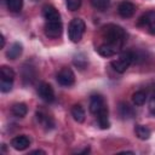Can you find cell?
<instances>
[{"mask_svg":"<svg viewBox=\"0 0 155 155\" xmlns=\"http://www.w3.org/2000/svg\"><path fill=\"white\" fill-rule=\"evenodd\" d=\"M4 46H5V38H4V35L1 34V48H4Z\"/></svg>","mask_w":155,"mask_h":155,"instance_id":"83f0119b","label":"cell"},{"mask_svg":"<svg viewBox=\"0 0 155 155\" xmlns=\"http://www.w3.org/2000/svg\"><path fill=\"white\" fill-rule=\"evenodd\" d=\"M134 61H136V53L131 51H126L121 53L117 59L111 62V67L117 73H125Z\"/></svg>","mask_w":155,"mask_h":155,"instance_id":"7a4b0ae2","label":"cell"},{"mask_svg":"<svg viewBox=\"0 0 155 155\" xmlns=\"http://www.w3.org/2000/svg\"><path fill=\"white\" fill-rule=\"evenodd\" d=\"M90 2L94 8L99 10V11H104L109 6L110 0H90Z\"/></svg>","mask_w":155,"mask_h":155,"instance_id":"7402d4cb","label":"cell"},{"mask_svg":"<svg viewBox=\"0 0 155 155\" xmlns=\"http://www.w3.org/2000/svg\"><path fill=\"white\" fill-rule=\"evenodd\" d=\"M85 22L81 18H73L68 27V35L73 42H79L85 33Z\"/></svg>","mask_w":155,"mask_h":155,"instance_id":"3957f363","label":"cell"},{"mask_svg":"<svg viewBox=\"0 0 155 155\" xmlns=\"http://www.w3.org/2000/svg\"><path fill=\"white\" fill-rule=\"evenodd\" d=\"M27 111H28V108L24 103H16L13 104L12 107V114L17 117H23L27 115Z\"/></svg>","mask_w":155,"mask_h":155,"instance_id":"e0dca14e","label":"cell"},{"mask_svg":"<svg viewBox=\"0 0 155 155\" xmlns=\"http://www.w3.org/2000/svg\"><path fill=\"white\" fill-rule=\"evenodd\" d=\"M102 38L104 42L98 46L97 52L103 57H113L121 51L126 40V33L120 25L107 24L102 28Z\"/></svg>","mask_w":155,"mask_h":155,"instance_id":"6da1fadb","label":"cell"},{"mask_svg":"<svg viewBox=\"0 0 155 155\" xmlns=\"http://www.w3.org/2000/svg\"><path fill=\"white\" fill-rule=\"evenodd\" d=\"M145 101H147V93L144 91H136L132 96V102L137 107L143 105L145 103Z\"/></svg>","mask_w":155,"mask_h":155,"instance_id":"ac0fdd59","label":"cell"},{"mask_svg":"<svg viewBox=\"0 0 155 155\" xmlns=\"http://www.w3.org/2000/svg\"><path fill=\"white\" fill-rule=\"evenodd\" d=\"M22 51H23V47H22V44L19 42H15L11 45V47L8 48L6 56L8 59H16L18 58L21 54H22Z\"/></svg>","mask_w":155,"mask_h":155,"instance_id":"7c38bea8","label":"cell"},{"mask_svg":"<svg viewBox=\"0 0 155 155\" xmlns=\"http://www.w3.org/2000/svg\"><path fill=\"white\" fill-rule=\"evenodd\" d=\"M108 109L104 102V98L101 94H93L90 99V111L93 115H98L101 111Z\"/></svg>","mask_w":155,"mask_h":155,"instance_id":"52a82bcc","label":"cell"},{"mask_svg":"<svg viewBox=\"0 0 155 155\" xmlns=\"http://www.w3.org/2000/svg\"><path fill=\"white\" fill-rule=\"evenodd\" d=\"M38 94L46 103H52L54 101V91H53L52 86L50 84H47V82H41L39 85Z\"/></svg>","mask_w":155,"mask_h":155,"instance_id":"8992f818","label":"cell"},{"mask_svg":"<svg viewBox=\"0 0 155 155\" xmlns=\"http://www.w3.org/2000/svg\"><path fill=\"white\" fill-rule=\"evenodd\" d=\"M138 25L147 29V31L151 35H155V10L145 12L139 19Z\"/></svg>","mask_w":155,"mask_h":155,"instance_id":"277c9868","label":"cell"},{"mask_svg":"<svg viewBox=\"0 0 155 155\" xmlns=\"http://www.w3.org/2000/svg\"><path fill=\"white\" fill-rule=\"evenodd\" d=\"M134 133H136V136H137L139 139H142V140L149 139V138H150V134H151L150 130H149L147 126H144V125H137L136 128H134Z\"/></svg>","mask_w":155,"mask_h":155,"instance_id":"5bb4252c","label":"cell"},{"mask_svg":"<svg viewBox=\"0 0 155 155\" xmlns=\"http://www.w3.org/2000/svg\"><path fill=\"white\" fill-rule=\"evenodd\" d=\"M34 69H33V67H24L23 68V79L24 80H28V82H31L33 80H34V76H35V74H30V71H33Z\"/></svg>","mask_w":155,"mask_h":155,"instance_id":"d4e9b609","label":"cell"},{"mask_svg":"<svg viewBox=\"0 0 155 155\" xmlns=\"http://www.w3.org/2000/svg\"><path fill=\"white\" fill-rule=\"evenodd\" d=\"M117 12L124 18H130L136 12V6L130 1H122L117 6Z\"/></svg>","mask_w":155,"mask_h":155,"instance_id":"9c48e42d","label":"cell"},{"mask_svg":"<svg viewBox=\"0 0 155 155\" xmlns=\"http://www.w3.org/2000/svg\"><path fill=\"white\" fill-rule=\"evenodd\" d=\"M30 154H45V151H44V150H34V151H31Z\"/></svg>","mask_w":155,"mask_h":155,"instance_id":"4316f807","label":"cell"},{"mask_svg":"<svg viewBox=\"0 0 155 155\" xmlns=\"http://www.w3.org/2000/svg\"><path fill=\"white\" fill-rule=\"evenodd\" d=\"M42 15L46 19V22H54V21H61V15L56 7L52 5H46L42 8Z\"/></svg>","mask_w":155,"mask_h":155,"instance_id":"30bf717a","label":"cell"},{"mask_svg":"<svg viewBox=\"0 0 155 155\" xmlns=\"http://www.w3.org/2000/svg\"><path fill=\"white\" fill-rule=\"evenodd\" d=\"M71 116L74 117L75 121L78 122H84L85 120V110L80 104H75L71 108Z\"/></svg>","mask_w":155,"mask_h":155,"instance_id":"9a60e30c","label":"cell"},{"mask_svg":"<svg viewBox=\"0 0 155 155\" xmlns=\"http://www.w3.org/2000/svg\"><path fill=\"white\" fill-rule=\"evenodd\" d=\"M0 74H1V79L4 80H10V81L15 80V71L7 65H2L0 68Z\"/></svg>","mask_w":155,"mask_h":155,"instance_id":"44dd1931","label":"cell"},{"mask_svg":"<svg viewBox=\"0 0 155 155\" xmlns=\"http://www.w3.org/2000/svg\"><path fill=\"white\" fill-rule=\"evenodd\" d=\"M11 145H12L13 149H16L18 151H22V150H25L30 145V139L27 136H17V137L12 138Z\"/></svg>","mask_w":155,"mask_h":155,"instance_id":"8fae6325","label":"cell"},{"mask_svg":"<svg viewBox=\"0 0 155 155\" xmlns=\"http://www.w3.org/2000/svg\"><path fill=\"white\" fill-rule=\"evenodd\" d=\"M97 120H98V125L102 130H107L110 127V122H109V119H108V109L101 111L98 115H97Z\"/></svg>","mask_w":155,"mask_h":155,"instance_id":"2e32d148","label":"cell"},{"mask_svg":"<svg viewBox=\"0 0 155 155\" xmlns=\"http://www.w3.org/2000/svg\"><path fill=\"white\" fill-rule=\"evenodd\" d=\"M57 81L62 86H71L75 82V75L70 68H63L57 74Z\"/></svg>","mask_w":155,"mask_h":155,"instance_id":"5b68a950","label":"cell"},{"mask_svg":"<svg viewBox=\"0 0 155 155\" xmlns=\"http://www.w3.org/2000/svg\"><path fill=\"white\" fill-rule=\"evenodd\" d=\"M12 85H13V81L1 79L0 80V90H1V92H4V93L10 92L12 90Z\"/></svg>","mask_w":155,"mask_h":155,"instance_id":"cb8c5ba5","label":"cell"},{"mask_svg":"<svg viewBox=\"0 0 155 155\" xmlns=\"http://www.w3.org/2000/svg\"><path fill=\"white\" fill-rule=\"evenodd\" d=\"M36 119H38V121H39V124L45 128V130H50V128H52L53 127V121H52V119L50 117V116H47V115H45L44 113H36Z\"/></svg>","mask_w":155,"mask_h":155,"instance_id":"4fadbf2b","label":"cell"},{"mask_svg":"<svg viewBox=\"0 0 155 155\" xmlns=\"http://www.w3.org/2000/svg\"><path fill=\"white\" fill-rule=\"evenodd\" d=\"M6 5L11 12L17 13L23 7V0H6Z\"/></svg>","mask_w":155,"mask_h":155,"instance_id":"d6986e66","label":"cell"},{"mask_svg":"<svg viewBox=\"0 0 155 155\" xmlns=\"http://www.w3.org/2000/svg\"><path fill=\"white\" fill-rule=\"evenodd\" d=\"M149 110H150V113L155 116V94L151 97V99H150V102H149Z\"/></svg>","mask_w":155,"mask_h":155,"instance_id":"484cf974","label":"cell"},{"mask_svg":"<svg viewBox=\"0 0 155 155\" xmlns=\"http://www.w3.org/2000/svg\"><path fill=\"white\" fill-rule=\"evenodd\" d=\"M63 31V25L61 21L46 22L45 24V34L48 38H59Z\"/></svg>","mask_w":155,"mask_h":155,"instance_id":"ba28073f","label":"cell"},{"mask_svg":"<svg viewBox=\"0 0 155 155\" xmlns=\"http://www.w3.org/2000/svg\"><path fill=\"white\" fill-rule=\"evenodd\" d=\"M82 0H65V6L70 11H76L80 8Z\"/></svg>","mask_w":155,"mask_h":155,"instance_id":"603a6c76","label":"cell"},{"mask_svg":"<svg viewBox=\"0 0 155 155\" xmlns=\"http://www.w3.org/2000/svg\"><path fill=\"white\" fill-rule=\"evenodd\" d=\"M119 113L124 119H128L133 116V109L127 104V103H120L119 104Z\"/></svg>","mask_w":155,"mask_h":155,"instance_id":"ffe728a7","label":"cell"}]
</instances>
